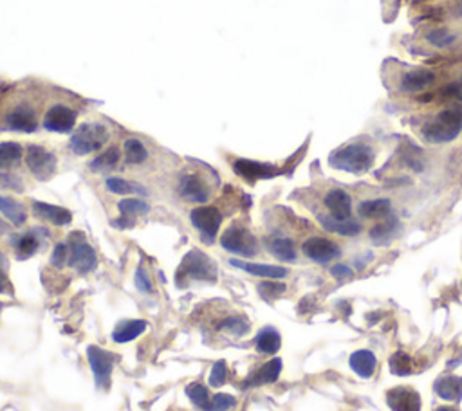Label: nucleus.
<instances>
[{"label": "nucleus", "mask_w": 462, "mask_h": 411, "mask_svg": "<svg viewBox=\"0 0 462 411\" xmlns=\"http://www.w3.org/2000/svg\"><path fill=\"white\" fill-rule=\"evenodd\" d=\"M374 150L363 142H352L334 150L329 157V165L349 173H365L374 165Z\"/></svg>", "instance_id": "nucleus-1"}, {"label": "nucleus", "mask_w": 462, "mask_h": 411, "mask_svg": "<svg viewBox=\"0 0 462 411\" xmlns=\"http://www.w3.org/2000/svg\"><path fill=\"white\" fill-rule=\"evenodd\" d=\"M462 130V108L450 107L439 112L431 121H428L423 128V135L430 142H448L453 141Z\"/></svg>", "instance_id": "nucleus-2"}, {"label": "nucleus", "mask_w": 462, "mask_h": 411, "mask_svg": "<svg viewBox=\"0 0 462 411\" xmlns=\"http://www.w3.org/2000/svg\"><path fill=\"white\" fill-rule=\"evenodd\" d=\"M195 280V281H215L217 280V266L215 261L206 253L199 249H192L185 254V258L179 264L178 281Z\"/></svg>", "instance_id": "nucleus-3"}, {"label": "nucleus", "mask_w": 462, "mask_h": 411, "mask_svg": "<svg viewBox=\"0 0 462 411\" xmlns=\"http://www.w3.org/2000/svg\"><path fill=\"white\" fill-rule=\"evenodd\" d=\"M107 141L108 128L103 123L91 121V123L80 125V128L71 137L69 146L76 155H89L101 150Z\"/></svg>", "instance_id": "nucleus-4"}, {"label": "nucleus", "mask_w": 462, "mask_h": 411, "mask_svg": "<svg viewBox=\"0 0 462 411\" xmlns=\"http://www.w3.org/2000/svg\"><path fill=\"white\" fill-rule=\"evenodd\" d=\"M67 246H69V261H67V264H69L74 271H78L80 274H89L96 269V251L85 240L83 233H80V231L71 233Z\"/></svg>", "instance_id": "nucleus-5"}, {"label": "nucleus", "mask_w": 462, "mask_h": 411, "mask_svg": "<svg viewBox=\"0 0 462 411\" xmlns=\"http://www.w3.org/2000/svg\"><path fill=\"white\" fill-rule=\"evenodd\" d=\"M220 246L227 253L239 254V256L251 258L258 253V240L247 227L233 224L227 227L220 236Z\"/></svg>", "instance_id": "nucleus-6"}, {"label": "nucleus", "mask_w": 462, "mask_h": 411, "mask_svg": "<svg viewBox=\"0 0 462 411\" xmlns=\"http://www.w3.org/2000/svg\"><path fill=\"white\" fill-rule=\"evenodd\" d=\"M26 166L38 181L46 182L53 177L58 168V159L53 152L46 150L43 146L31 145L26 150Z\"/></svg>", "instance_id": "nucleus-7"}, {"label": "nucleus", "mask_w": 462, "mask_h": 411, "mask_svg": "<svg viewBox=\"0 0 462 411\" xmlns=\"http://www.w3.org/2000/svg\"><path fill=\"white\" fill-rule=\"evenodd\" d=\"M87 361H89L91 370H93V375L94 379H96L98 388H111L112 370H114L118 358H115L112 352H107V350L101 348V346L91 345L89 348H87Z\"/></svg>", "instance_id": "nucleus-8"}, {"label": "nucleus", "mask_w": 462, "mask_h": 411, "mask_svg": "<svg viewBox=\"0 0 462 411\" xmlns=\"http://www.w3.org/2000/svg\"><path fill=\"white\" fill-rule=\"evenodd\" d=\"M190 222L193 224L195 229H199L202 240L212 244L222 226V213L215 206H200V208L192 209L190 213Z\"/></svg>", "instance_id": "nucleus-9"}, {"label": "nucleus", "mask_w": 462, "mask_h": 411, "mask_svg": "<svg viewBox=\"0 0 462 411\" xmlns=\"http://www.w3.org/2000/svg\"><path fill=\"white\" fill-rule=\"evenodd\" d=\"M178 193L185 202L192 204H205L210 200L212 189H210L208 182L205 179L197 175V173H186L179 179Z\"/></svg>", "instance_id": "nucleus-10"}, {"label": "nucleus", "mask_w": 462, "mask_h": 411, "mask_svg": "<svg viewBox=\"0 0 462 411\" xmlns=\"http://www.w3.org/2000/svg\"><path fill=\"white\" fill-rule=\"evenodd\" d=\"M78 114L67 105H53L43 115V128L54 134H67L76 127Z\"/></svg>", "instance_id": "nucleus-11"}, {"label": "nucleus", "mask_w": 462, "mask_h": 411, "mask_svg": "<svg viewBox=\"0 0 462 411\" xmlns=\"http://www.w3.org/2000/svg\"><path fill=\"white\" fill-rule=\"evenodd\" d=\"M302 251H304V254L309 260L316 261V264H329V261L336 260L342 254L338 244L329 239H324V236H311V239H307L304 242V246H302Z\"/></svg>", "instance_id": "nucleus-12"}, {"label": "nucleus", "mask_w": 462, "mask_h": 411, "mask_svg": "<svg viewBox=\"0 0 462 411\" xmlns=\"http://www.w3.org/2000/svg\"><path fill=\"white\" fill-rule=\"evenodd\" d=\"M233 172L247 182H257L278 175L277 166L267 165V162L251 161V159H237V161H233Z\"/></svg>", "instance_id": "nucleus-13"}, {"label": "nucleus", "mask_w": 462, "mask_h": 411, "mask_svg": "<svg viewBox=\"0 0 462 411\" xmlns=\"http://www.w3.org/2000/svg\"><path fill=\"white\" fill-rule=\"evenodd\" d=\"M386 404L392 411H421V395L410 386H397L386 392Z\"/></svg>", "instance_id": "nucleus-14"}, {"label": "nucleus", "mask_w": 462, "mask_h": 411, "mask_svg": "<svg viewBox=\"0 0 462 411\" xmlns=\"http://www.w3.org/2000/svg\"><path fill=\"white\" fill-rule=\"evenodd\" d=\"M6 125L9 130L24 132V134H33L38 128L36 112L29 105H19L6 115Z\"/></svg>", "instance_id": "nucleus-15"}, {"label": "nucleus", "mask_w": 462, "mask_h": 411, "mask_svg": "<svg viewBox=\"0 0 462 411\" xmlns=\"http://www.w3.org/2000/svg\"><path fill=\"white\" fill-rule=\"evenodd\" d=\"M33 213L35 217H38L43 222H49L53 226L63 227L69 226L73 222V213L69 209L62 208V206H54V204L40 202V200H35L33 202Z\"/></svg>", "instance_id": "nucleus-16"}, {"label": "nucleus", "mask_w": 462, "mask_h": 411, "mask_svg": "<svg viewBox=\"0 0 462 411\" xmlns=\"http://www.w3.org/2000/svg\"><path fill=\"white\" fill-rule=\"evenodd\" d=\"M230 264L237 269H242L246 273L253 274V276L267 278V280H282L289 274V271L285 267L280 266H271V264H255V261H244L237 260V258H231Z\"/></svg>", "instance_id": "nucleus-17"}, {"label": "nucleus", "mask_w": 462, "mask_h": 411, "mask_svg": "<svg viewBox=\"0 0 462 411\" xmlns=\"http://www.w3.org/2000/svg\"><path fill=\"white\" fill-rule=\"evenodd\" d=\"M148 328V321L145 319H125L115 325L114 332H112V339L114 343H130L138 339L139 335L145 334Z\"/></svg>", "instance_id": "nucleus-18"}, {"label": "nucleus", "mask_w": 462, "mask_h": 411, "mask_svg": "<svg viewBox=\"0 0 462 411\" xmlns=\"http://www.w3.org/2000/svg\"><path fill=\"white\" fill-rule=\"evenodd\" d=\"M325 208L331 212L332 217L336 219H349L351 217L352 209V200L349 197V193L343 192V189H331V192L325 195Z\"/></svg>", "instance_id": "nucleus-19"}, {"label": "nucleus", "mask_w": 462, "mask_h": 411, "mask_svg": "<svg viewBox=\"0 0 462 411\" xmlns=\"http://www.w3.org/2000/svg\"><path fill=\"white\" fill-rule=\"evenodd\" d=\"M318 220L324 226V229L342 234V236H356V234L361 233V226L351 217L349 219H336L332 215H318Z\"/></svg>", "instance_id": "nucleus-20"}, {"label": "nucleus", "mask_w": 462, "mask_h": 411, "mask_svg": "<svg viewBox=\"0 0 462 411\" xmlns=\"http://www.w3.org/2000/svg\"><path fill=\"white\" fill-rule=\"evenodd\" d=\"M436 81V74L428 69H412L404 74L401 80V89L406 93H417V90H424Z\"/></svg>", "instance_id": "nucleus-21"}, {"label": "nucleus", "mask_w": 462, "mask_h": 411, "mask_svg": "<svg viewBox=\"0 0 462 411\" xmlns=\"http://www.w3.org/2000/svg\"><path fill=\"white\" fill-rule=\"evenodd\" d=\"M349 366L352 368V372L356 375L363 377V379H369V377L374 375L376 372V366H378V359L376 355L370 352V350H358L349 359Z\"/></svg>", "instance_id": "nucleus-22"}, {"label": "nucleus", "mask_w": 462, "mask_h": 411, "mask_svg": "<svg viewBox=\"0 0 462 411\" xmlns=\"http://www.w3.org/2000/svg\"><path fill=\"white\" fill-rule=\"evenodd\" d=\"M282 366H284L282 359H278V358L271 359V361H267L266 365L260 366L257 373H253V375H251V379L247 380L246 386L273 385V383H277L278 380V377H280Z\"/></svg>", "instance_id": "nucleus-23"}, {"label": "nucleus", "mask_w": 462, "mask_h": 411, "mask_svg": "<svg viewBox=\"0 0 462 411\" xmlns=\"http://www.w3.org/2000/svg\"><path fill=\"white\" fill-rule=\"evenodd\" d=\"M437 395L444 400L457 402L462 399V377L455 375H443L436 380L433 385Z\"/></svg>", "instance_id": "nucleus-24"}, {"label": "nucleus", "mask_w": 462, "mask_h": 411, "mask_svg": "<svg viewBox=\"0 0 462 411\" xmlns=\"http://www.w3.org/2000/svg\"><path fill=\"white\" fill-rule=\"evenodd\" d=\"M11 244L13 247H15L16 251V256L20 258V260H26V258L33 256V254L38 251V229L35 231H29V233H24V234H16V236H13L11 239Z\"/></svg>", "instance_id": "nucleus-25"}, {"label": "nucleus", "mask_w": 462, "mask_h": 411, "mask_svg": "<svg viewBox=\"0 0 462 411\" xmlns=\"http://www.w3.org/2000/svg\"><path fill=\"white\" fill-rule=\"evenodd\" d=\"M255 346L260 354H277L282 346V338L278 334L277 328L273 327H264L262 331L257 334V339H255Z\"/></svg>", "instance_id": "nucleus-26"}, {"label": "nucleus", "mask_w": 462, "mask_h": 411, "mask_svg": "<svg viewBox=\"0 0 462 411\" xmlns=\"http://www.w3.org/2000/svg\"><path fill=\"white\" fill-rule=\"evenodd\" d=\"M120 159H121L120 148L111 146V148H107L105 152H101L98 157H94L93 161L89 162V170L91 172H96V173L111 172V170H114L115 166L120 165Z\"/></svg>", "instance_id": "nucleus-27"}, {"label": "nucleus", "mask_w": 462, "mask_h": 411, "mask_svg": "<svg viewBox=\"0 0 462 411\" xmlns=\"http://www.w3.org/2000/svg\"><path fill=\"white\" fill-rule=\"evenodd\" d=\"M0 213H2L13 226H22L27 220L24 206L20 202H16L15 199H11V197L0 195Z\"/></svg>", "instance_id": "nucleus-28"}, {"label": "nucleus", "mask_w": 462, "mask_h": 411, "mask_svg": "<svg viewBox=\"0 0 462 411\" xmlns=\"http://www.w3.org/2000/svg\"><path fill=\"white\" fill-rule=\"evenodd\" d=\"M390 208H392V202L389 199H370L359 204L358 212L365 219H381L390 212Z\"/></svg>", "instance_id": "nucleus-29"}, {"label": "nucleus", "mask_w": 462, "mask_h": 411, "mask_svg": "<svg viewBox=\"0 0 462 411\" xmlns=\"http://www.w3.org/2000/svg\"><path fill=\"white\" fill-rule=\"evenodd\" d=\"M22 145L15 141L0 142V170H9L22 159Z\"/></svg>", "instance_id": "nucleus-30"}, {"label": "nucleus", "mask_w": 462, "mask_h": 411, "mask_svg": "<svg viewBox=\"0 0 462 411\" xmlns=\"http://www.w3.org/2000/svg\"><path fill=\"white\" fill-rule=\"evenodd\" d=\"M123 155L127 165H143L148 159V150L147 146L143 145V141L132 137L125 141Z\"/></svg>", "instance_id": "nucleus-31"}, {"label": "nucleus", "mask_w": 462, "mask_h": 411, "mask_svg": "<svg viewBox=\"0 0 462 411\" xmlns=\"http://www.w3.org/2000/svg\"><path fill=\"white\" fill-rule=\"evenodd\" d=\"M105 186H107L108 192L114 193V195H132V193L147 195L148 193L141 184H135V182H130L121 177H108L107 181H105Z\"/></svg>", "instance_id": "nucleus-32"}, {"label": "nucleus", "mask_w": 462, "mask_h": 411, "mask_svg": "<svg viewBox=\"0 0 462 411\" xmlns=\"http://www.w3.org/2000/svg\"><path fill=\"white\" fill-rule=\"evenodd\" d=\"M118 209H120L121 217H128V219H135V217L147 215L150 212V206L148 202H145L143 199H138V197H130V199H123L118 204Z\"/></svg>", "instance_id": "nucleus-33"}, {"label": "nucleus", "mask_w": 462, "mask_h": 411, "mask_svg": "<svg viewBox=\"0 0 462 411\" xmlns=\"http://www.w3.org/2000/svg\"><path fill=\"white\" fill-rule=\"evenodd\" d=\"M250 328H251L250 321H247L244 316H239V314L227 316V318H224L222 321H220V331L235 335V338H242V335H246L247 332H250Z\"/></svg>", "instance_id": "nucleus-34"}, {"label": "nucleus", "mask_w": 462, "mask_h": 411, "mask_svg": "<svg viewBox=\"0 0 462 411\" xmlns=\"http://www.w3.org/2000/svg\"><path fill=\"white\" fill-rule=\"evenodd\" d=\"M270 251L274 258L282 261L297 260V249L291 239H273L270 242Z\"/></svg>", "instance_id": "nucleus-35"}, {"label": "nucleus", "mask_w": 462, "mask_h": 411, "mask_svg": "<svg viewBox=\"0 0 462 411\" xmlns=\"http://www.w3.org/2000/svg\"><path fill=\"white\" fill-rule=\"evenodd\" d=\"M186 395L188 399L192 400V404L199 410L206 411L210 406V392L205 385H200V383H192V385L186 386Z\"/></svg>", "instance_id": "nucleus-36"}, {"label": "nucleus", "mask_w": 462, "mask_h": 411, "mask_svg": "<svg viewBox=\"0 0 462 411\" xmlns=\"http://www.w3.org/2000/svg\"><path fill=\"white\" fill-rule=\"evenodd\" d=\"M414 361L409 354L404 352H396L392 354V358L389 359V370L394 373V375H409L412 373Z\"/></svg>", "instance_id": "nucleus-37"}, {"label": "nucleus", "mask_w": 462, "mask_h": 411, "mask_svg": "<svg viewBox=\"0 0 462 411\" xmlns=\"http://www.w3.org/2000/svg\"><path fill=\"white\" fill-rule=\"evenodd\" d=\"M426 40H428V43H431V46L439 47V49H444V47L453 46V42L457 40V36H455L451 31H448V29L439 27V29H431V31H428Z\"/></svg>", "instance_id": "nucleus-38"}, {"label": "nucleus", "mask_w": 462, "mask_h": 411, "mask_svg": "<svg viewBox=\"0 0 462 411\" xmlns=\"http://www.w3.org/2000/svg\"><path fill=\"white\" fill-rule=\"evenodd\" d=\"M396 229H397V220L396 219L386 220V222L378 224V226L372 227V231H370V239H372L374 242L383 244L386 242V240L392 239Z\"/></svg>", "instance_id": "nucleus-39"}, {"label": "nucleus", "mask_w": 462, "mask_h": 411, "mask_svg": "<svg viewBox=\"0 0 462 411\" xmlns=\"http://www.w3.org/2000/svg\"><path fill=\"white\" fill-rule=\"evenodd\" d=\"M257 291L264 300H277L285 292V285L280 281H262L257 285Z\"/></svg>", "instance_id": "nucleus-40"}, {"label": "nucleus", "mask_w": 462, "mask_h": 411, "mask_svg": "<svg viewBox=\"0 0 462 411\" xmlns=\"http://www.w3.org/2000/svg\"><path fill=\"white\" fill-rule=\"evenodd\" d=\"M235 404H237V399L233 395H227V393H217V395L212 397L210 406L206 411H230Z\"/></svg>", "instance_id": "nucleus-41"}, {"label": "nucleus", "mask_w": 462, "mask_h": 411, "mask_svg": "<svg viewBox=\"0 0 462 411\" xmlns=\"http://www.w3.org/2000/svg\"><path fill=\"white\" fill-rule=\"evenodd\" d=\"M0 188L9 189V192L22 193L24 192V182L19 175L11 172H0Z\"/></svg>", "instance_id": "nucleus-42"}, {"label": "nucleus", "mask_w": 462, "mask_h": 411, "mask_svg": "<svg viewBox=\"0 0 462 411\" xmlns=\"http://www.w3.org/2000/svg\"><path fill=\"white\" fill-rule=\"evenodd\" d=\"M67 261H69V246L63 242L56 244L53 254H51V266L56 267V269H62V267H66Z\"/></svg>", "instance_id": "nucleus-43"}, {"label": "nucleus", "mask_w": 462, "mask_h": 411, "mask_svg": "<svg viewBox=\"0 0 462 411\" xmlns=\"http://www.w3.org/2000/svg\"><path fill=\"white\" fill-rule=\"evenodd\" d=\"M226 379H227L226 361H217L215 365H213L212 373H210V386H213V388H220V386L226 383Z\"/></svg>", "instance_id": "nucleus-44"}, {"label": "nucleus", "mask_w": 462, "mask_h": 411, "mask_svg": "<svg viewBox=\"0 0 462 411\" xmlns=\"http://www.w3.org/2000/svg\"><path fill=\"white\" fill-rule=\"evenodd\" d=\"M135 287H138V291L145 292V294L154 292V285H152V280L145 267H138V271H135Z\"/></svg>", "instance_id": "nucleus-45"}, {"label": "nucleus", "mask_w": 462, "mask_h": 411, "mask_svg": "<svg viewBox=\"0 0 462 411\" xmlns=\"http://www.w3.org/2000/svg\"><path fill=\"white\" fill-rule=\"evenodd\" d=\"M331 274L336 278V280H346V278H352V269L351 267L343 266V264H338L331 269Z\"/></svg>", "instance_id": "nucleus-46"}, {"label": "nucleus", "mask_w": 462, "mask_h": 411, "mask_svg": "<svg viewBox=\"0 0 462 411\" xmlns=\"http://www.w3.org/2000/svg\"><path fill=\"white\" fill-rule=\"evenodd\" d=\"M112 226L118 227V229H128V227H134V219H128V217H121V219L112 220Z\"/></svg>", "instance_id": "nucleus-47"}, {"label": "nucleus", "mask_w": 462, "mask_h": 411, "mask_svg": "<svg viewBox=\"0 0 462 411\" xmlns=\"http://www.w3.org/2000/svg\"><path fill=\"white\" fill-rule=\"evenodd\" d=\"M8 287H9L8 276H6V274H4V271H0V294H4V292H8Z\"/></svg>", "instance_id": "nucleus-48"}, {"label": "nucleus", "mask_w": 462, "mask_h": 411, "mask_svg": "<svg viewBox=\"0 0 462 411\" xmlns=\"http://www.w3.org/2000/svg\"><path fill=\"white\" fill-rule=\"evenodd\" d=\"M6 267H8V258L0 251V271H6Z\"/></svg>", "instance_id": "nucleus-49"}, {"label": "nucleus", "mask_w": 462, "mask_h": 411, "mask_svg": "<svg viewBox=\"0 0 462 411\" xmlns=\"http://www.w3.org/2000/svg\"><path fill=\"white\" fill-rule=\"evenodd\" d=\"M437 411H457L455 410V407H448V406H444V407H439V410Z\"/></svg>", "instance_id": "nucleus-50"}, {"label": "nucleus", "mask_w": 462, "mask_h": 411, "mask_svg": "<svg viewBox=\"0 0 462 411\" xmlns=\"http://www.w3.org/2000/svg\"><path fill=\"white\" fill-rule=\"evenodd\" d=\"M4 229V222H2V220H0V231Z\"/></svg>", "instance_id": "nucleus-51"}, {"label": "nucleus", "mask_w": 462, "mask_h": 411, "mask_svg": "<svg viewBox=\"0 0 462 411\" xmlns=\"http://www.w3.org/2000/svg\"><path fill=\"white\" fill-rule=\"evenodd\" d=\"M2 308H4V303H2V301H0V312H2Z\"/></svg>", "instance_id": "nucleus-52"}, {"label": "nucleus", "mask_w": 462, "mask_h": 411, "mask_svg": "<svg viewBox=\"0 0 462 411\" xmlns=\"http://www.w3.org/2000/svg\"><path fill=\"white\" fill-rule=\"evenodd\" d=\"M461 87H462V78H461Z\"/></svg>", "instance_id": "nucleus-53"}]
</instances>
